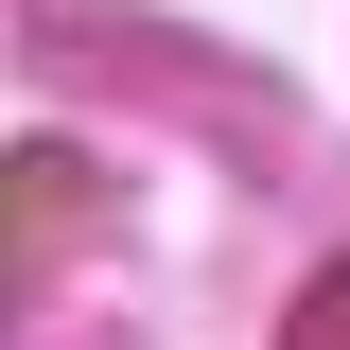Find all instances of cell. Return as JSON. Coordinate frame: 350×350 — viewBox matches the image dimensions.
<instances>
[]
</instances>
